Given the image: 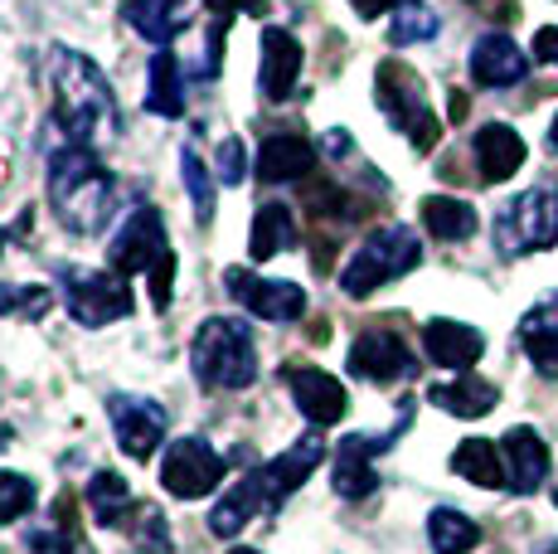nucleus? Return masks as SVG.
I'll use <instances>...</instances> for the list:
<instances>
[{
  "label": "nucleus",
  "mask_w": 558,
  "mask_h": 554,
  "mask_svg": "<svg viewBox=\"0 0 558 554\" xmlns=\"http://www.w3.org/2000/svg\"><path fill=\"white\" fill-rule=\"evenodd\" d=\"M132 526H136V545H142L146 554H166L170 550V535H166V520H160V510L156 506H136V516H132Z\"/></svg>",
  "instance_id": "nucleus-36"
},
{
  "label": "nucleus",
  "mask_w": 558,
  "mask_h": 554,
  "mask_svg": "<svg viewBox=\"0 0 558 554\" xmlns=\"http://www.w3.org/2000/svg\"><path fill=\"white\" fill-rule=\"evenodd\" d=\"M549 142H554V152H558V117H554V127H549Z\"/></svg>",
  "instance_id": "nucleus-43"
},
{
  "label": "nucleus",
  "mask_w": 558,
  "mask_h": 554,
  "mask_svg": "<svg viewBox=\"0 0 558 554\" xmlns=\"http://www.w3.org/2000/svg\"><path fill=\"white\" fill-rule=\"evenodd\" d=\"M558 243V185H544L514 195L506 209L496 215V249L506 258H524V253H539Z\"/></svg>",
  "instance_id": "nucleus-5"
},
{
  "label": "nucleus",
  "mask_w": 558,
  "mask_h": 554,
  "mask_svg": "<svg viewBox=\"0 0 558 554\" xmlns=\"http://www.w3.org/2000/svg\"><path fill=\"white\" fill-rule=\"evenodd\" d=\"M326 152L330 156H345L350 152V132H326Z\"/></svg>",
  "instance_id": "nucleus-41"
},
{
  "label": "nucleus",
  "mask_w": 558,
  "mask_h": 554,
  "mask_svg": "<svg viewBox=\"0 0 558 554\" xmlns=\"http://www.w3.org/2000/svg\"><path fill=\"white\" fill-rule=\"evenodd\" d=\"M88 506H93V520L107 530H117V526H126V520L136 516V501L132 492H126V482L117 472H98L88 482Z\"/></svg>",
  "instance_id": "nucleus-29"
},
{
  "label": "nucleus",
  "mask_w": 558,
  "mask_h": 554,
  "mask_svg": "<svg viewBox=\"0 0 558 554\" xmlns=\"http://www.w3.org/2000/svg\"><path fill=\"white\" fill-rule=\"evenodd\" d=\"M393 5H413V0H355V10H360L364 20L384 15V10H393Z\"/></svg>",
  "instance_id": "nucleus-40"
},
{
  "label": "nucleus",
  "mask_w": 558,
  "mask_h": 554,
  "mask_svg": "<svg viewBox=\"0 0 558 554\" xmlns=\"http://www.w3.org/2000/svg\"><path fill=\"white\" fill-rule=\"evenodd\" d=\"M233 554H257V550H233Z\"/></svg>",
  "instance_id": "nucleus-45"
},
{
  "label": "nucleus",
  "mask_w": 558,
  "mask_h": 554,
  "mask_svg": "<svg viewBox=\"0 0 558 554\" xmlns=\"http://www.w3.org/2000/svg\"><path fill=\"white\" fill-rule=\"evenodd\" d=\"M49 306H53L49 287H0V312L5 316H29V322H39Z\"/></svg>",
  "instance_id": "nucleus-35"
},
{
  "label": "nucleus",
  "mask_w": 558,
  "mask_h": 554,
  "mask_svg": "<svg viewBox=\"0 0 558 554\" xmlns=\"http://www.w3.org/2000/svg\"><path fill=\"white\" fill-rule=\"evenodd\" d=\"M25 545L35 554H78V506L59 496L49 506V526L25 530Z\"/></svg>",
  "instance_id": "nucleus-26"
},
{
  "label": "nucleus",
  "mask_w": 558,
  "mask_h": 554,
  "mask_svg": "<svg viewBox=\"0 0 558 554\" xmlns=\"http://www.w3.org/2000/svg\"><path fill=\"white\" fill-rule=\"evenodd\" d=\"M461 117H466V98H461V93H452V122H461Z\"/></svg>",
  "instance_id": "nucleus-42"
},
{
  "label": "nucleus",
  "mask_w": 558,
  "mask_h": 554,
  "mask_svg": "<svg viewBox=\"0 0 558 554\" xmlns=\"http://www.w3.org/2000/svg\"><path fill=\"white\" fill-rule=\"evenodd\" d=\"M49 200L59 209L63 229L73 233H98L112 209V176L98 166L93 146H63L49 156Z\"/></svg>",
  "instance_id": "nucleus-2"
},
{
  "label": "nucleus",
  "mask_w": 558,
  "mask_h": 554,
  "mask_svg": "<svg viewBox=\"0 0 558 554\" xmlns=\"http://www.w3.org/2000/svg\"><path fill=\"white\" fill-rule=\"evenodd\" d=\"M554 501H558V496H554Z\"/></svg>",
  "instance_id": "nucleus-46"
},
{
  "label": "nucleus",
  "mask_w": 558,
  "mask_h": 554,
  "mask_svg": "<svg viewBox=\"0 0 558 554\" xmlns=\"http://www.w3.org/2000/svg\"><path fill=\"white\" fill-rule=\"evenodd\" d=\"M223 467L229 462H223L204 438H175L166 447V457H160V482H166L170 496L199 501L223 482Z\"/></svg>",
  "instance_id": "nucleus-7"
},
{
  "label": "nucleus",
  "mask_w": 558,
  "mask_h": 554,
  "mask_svg": "<svg viewBox=\"0 0 558 554\" xmlns=\"http://www.w3.org/2000/svg\"><path fill=\"white\" fill-rule=\"evenodd\" d=\"M223 287L248 306L263 322H296L306 312V292L296 282H282V277H257L248 268H229L223 273Z\"/></svg>",
  "instance_id": "nucleus-10"
},
{
  "label": "nucleus",
  "mask_w": 558,
  "mask_h": 554,
  "mask_svg": "<svg viewBox=\"0 0 558 554\" xmlns=\"http://www.w3.org/2000/svg\"><path fill=\"white\" fill-rule=\"evenodd\" d=\"M437 29H442L437 10L427 5V0H413V5H399V10H393L389 45H423V39H433Z\"/></svg>",
  "instance_id": "nucleus-32"
},
{
  "label": "nucleus",
  "mask_w": 558,
  "mask_h": 554,
  "mask_svg": "<svg viewBox=\"0 0 558 554\" xmlns=\"http://www.w3.org/2000/svg\"><path fill=\"white\" fill-rule=\"evenodd\" d=\"M534 59L539 63H558V25H544L534 35Z\"/></svg>",
  "instance_id": "nucleus-39"
},
{
  "label": "nucleus",
  "mask_w": 558,
  "mask_h": 554,
  "mask_svg": "<svg viewBox=\"0 0 558 554\" xmlns=\"http://www.w3.org/2000/svg\"><path fill=\"white\" fill-rule=\"evenodd\" d=\"M350 375L374 380V385H389V380L413 375V356L399 336L389 332H364L355 346H350Z\"/></svg>",
  "instance_id": "nucleus-15"
},
{
  "label": "nucleus",
  "mask_w": 558,
  "mask_h": 554,
  "mask_svg": "<svg viewBox=\"0 0 558 554\" xmlns=\"http://www.w3.org/2000/svg\"><path fill=\"white\" fill-rule=\"evenodd\" d=\"M63 306H69L73 322L83 326H107L132 316V287L122 273H73L63 287Z\"/></svg>",
  "instance_id": "nucleus-8"
},
{
  "label": "nucleus",
  "mask_w": 558,
  "mask_h": 554,
  "mask_svg": "<svg viewBox=\"0 0 558 554\" xmlns=\"http://www.w3.org/2000/svg\"><path fill=\"white\" fill-rule=\"evenodd\" d=\"M257 49H263V69H257L263 98L267 103H287L292 98V88H296V79H302V45H296L282 25H263Z\"/></svg>",
  "instance_id": "nucleus-14"
},
{
  "label": "nucleus",
  "mask_w": 558,
  "mask_h": 554,
  "mask_svg": "<svg viewBox=\"0 0 558 554\" xmlns=\"http://www.w3.org/2000/svg\"><path fill=\"white\" fill-rule=\"evenodd\" d=\"M452 472L466 477V482H476V486H486V492H496V486H506V457H500L496 443L466 438L452 453Z\"/></svg>",
  "instance_id": "nucleus-27"
},
{
  "label": "nucleus",
  "mask_w": 558,
  "mask_h": 554,
  "mask_svg": "<svg viewBox=\"0 0 558 554\" xmlns=\"http://www.w3.org/2000/svg\"><path fill=\"white\" fill-rule=\"evenodd\" d=\"M35 510V482L20 472H0V526L29 516Z\"/></svg>",
  "instance_id": "nucleus-33"
},
{
  "label": "nucleus",
  "mask_w": 558,
  "mask_h": 554,
  "mask_svg": "<svg viewBox=\"0 0 558 554\" xmlns=\"http://www.w3.org/2000/svg\"><path fill=\"white\" fill-rule=\"evenodd\" d=\"M180 176H185L190 200H195V219L209 224V215H214V180H209V170H204V161L195 152H180Z\"/></svg>",
  "instance_id": "nucleus-34"
},
{
  "label": "nucleus",
  "mask_w": 558,
  "mask_h": 554,
  "mask_svg": "<svg viewBox=\"0 0 558 554\" xmlns=\"http://www.w3.org/2000/svg\"><path fill=\"white\" fill-rule=\"evenodd\" d=\"M417 215H423V229L433 233V239H442V243H461V239L476 233V209H471L466 200L427 195L423 205H417Z\"/></svg>",
  "instance_id": "nucleus-24"
},
{
  "label": "nucleus",
  "mask_w": 558,
  "mask_h": 554,
  "mask_svg": "<svg viewBox=\"0 0 558 554\" xmlns=\"http://www.w3.org/2000/svg\"><path fill=\"white\" fill-rule=\"evenodd\" d=\"M107 413H112V433L122 443L126 457H151L160 438H166V409L146 394H112L107 399Z\"/></svg>",
  "instance_id": "nucleus-11"
},
{
  "label": "nucleus",
  "mask_w": 558,
  "mask_h": 554,
  "mask_svg": "<svg viewBox=\"0 0 558 554\" xmlns=\"http://www.w3.org/2000/svg\"><path fill=\"white\" fill-rule=\"evenodd\" d=\"M311 166H316V152H311L306 136H292V132L267 136L263 152H257V180H263V185H287V180H302Z\"/></svg>",
  "instance_id": "nucleus-20"
},
{
  "label": "nucleus",
  "mask_w": 558,
  "mask_h": 554,
  "mask_svg": "<svg viewBox=\"0 0 558 554\" xmlns=\"http://www.w3.org/2000/svg\"><path fill=\"white\" fill-rule=\"evenodd\" d=\"M423 350H427V360L442 370H471L481 360V350H486V340H481L476 326L437 316V322L423 326Z\"/></svg>",
  "instance_id": "nucleus-18"
},
{
  "label": "nucleus",
  "mask_w": 558,
  "mask_h": 554,
  "mask_svg": "<svg viewBox=\"0 0 558 554\" xmlns=\"http://www.w3.org/2000/svg\"><path fill=\"white\" fill-rule=\"evenodd\" d=\"M292 243H296V219H292V209H287V205H263V209H257L253 239H248V253H253L257 263L272 258V253H282V249H292Z\"/></svg>",
  "instance_id": "nucleus-30"
},
{
  "label": "nucleus",
  "mask_w": 558,
  "mask_h": 554,
  "mask_svg": "<svg viewBox=\"0 0 558 554\" xmlns=\"http://www.w3.org/2000/svg\"><path fill=\"white\" fill-rule=\"evenodd\" d=\"M374 88H379V108H384V117H389V122L399 127V132L417 146V152H433V146H437V117L427 112V103H423V83H417V73H408L403 63H384L379 79H374Z\"/></svg>",
  "instance_id": "nucleus-6"
},
{
  "label": "nucleus",
  "mask_w": 558,
  "mask_h": 554,
  "mask_svg": "<svg viewBox=\"0 0 558 554\" xmlns=\"http://www.w3.org/2000/svg\"><path fill=\"white\" fill-rule=\"evenodd\" d=\"M49 83H53V117L78 146H102L117 132V103L102 69L78 49H49Z\"/></svg>",
  "instance_id": "nucleus-1"
},
{
  "label": "nucleus",
  "mask_w": 558,
  "mask_h": 554,
  "mask_svg": "<svg viewBox=\"0 0 558 554\" xmlns=\"http://www.w3.org/2000/svg\"><path fill=\"white\" fill-rule=\"evenodd\" d=\"M204 5H209L214 20H233L239 10H243V15H263L267 0H204Z\"/></svg>",
  "instance_id": "nucleus-38"
},
{
  "label": "nucleus",
  "mask_w": 558,
  "mask_h": 554,
  "mask_svg": "<svg viewBox=\"0 0 558 554\" xmlns=\"http://www.w3.org/2000/svg\"><path fill=\"white\" fill-rule=\"evenodd\" d=\"M369 438H360V433H350V438H340L336 447V472H330V482H336V492L345 501H364L369 492H379V477H374V453H369Z\"/></svg>",
  "instance_id": "nucleus-21"
},
{
  "label": "nucleus",
  "mask_w": 558,
  "mask_h": 554,
  "mask_svg": "<svg viewBox=\"0 0 558 554\" xmlns=\"http://www.w3.org/2000/svg\"><path fill=\"white\" fill-rule=\"evenodd\" d=\"M320 457H326V443H320V433H306V438L287 447V453L277 457V462L257 467L253 482H257V492H263L267 510L282 506V501L292 496V492H302V482L320 467Z\"/></svg>",
  "instance_id": "nucleus-12"
},
{
  "label": "nucleus",
  "mask_w": 558,
  "mask_h": 554,
  "mask_svg": "<svg viewBox=\"0 0 558 554\" xmlns=\"http://www.w3.org/2000/svg\"><path fill=\"white\" fill-rule=\"evenodd\" d=\"M417 258H423L417 233L408 229V224H384L379 233H369V239L350 253L345 268H340V292L345 297H369V292H379L384 282H393V277L413 273Z\"/></svg>",
  "instance_id": "nucleus-4"
},
{
  "label": "nucleus",
  "mask_w": 558,
  "mask_h": 554,
  "mask_svg": "<svg viewBox=\"0 0 558 554\" xmlns=\"http://www.w3.org/2000/svg\"><path fill=\"white\" fill-rule=\"evenodd\" d=\"M500 457H506V482L510 492L530 496L544 486V477H549V447L534 429H510L506 438H500Z\"/></svg>",
  "instance_id": "nucleus-17"
},
{
  "label": "nucleus",
  "mask_w": 558,
  "mask_h": 554,
  "mask_svg": "<svg viewBox=\"0 0 558 554\" xmlns=\"http://www.w3.org/2000/svg\"><path fill=\"white\" fill-rule=\"evenodd\" d=\"M471 152H476V170H481V180H510L514 170L524 166V142H520V132L506 122H486L476 132V142H471Z\"/></svg>",
  "instance_id": "nucleus-19"
},
{
  "label": "nucleus",
  "mask_w": 558,
  "mask_h": 554,
  "mask_svg": "<svg viewBox=\"0 0 558 554\" xmlns=\"http://www.w3.org/2000/svg\"><path fill=\"white\" fill-rule=\"evenodd\" d=\"M146 108L156 117H180L185 112V79H180V59L170 49H160L146 73Z\"/></svg>",
  "instance_id": "nucleus-25"
},
{
  "label": "nucleus",
  "mask_w": 558,
  "mask_h": 554,
  "mask_svg": "<svg viewBox=\"0 0 558 554\" xmlns=\"http://www.w3.org/2000/svg\"><path fill=\"white\" fill-rule=\"evenodd\" d=\"M427 399H433L437 409L457 413V419H486V413L496 409L500 389L490 385V380H481V375H457L452 385H433V389H427Z\"/></svg>",
  "instance_id": "nucleus-23"
},
{
  "label": "nucleus",
  "mask_w": 558,
  "mask_h": 554,
  "mask_svg": "<svg viewBox=\"0 0 558 554\" xmlns=\"http://www.w3.org/2000/svg\"><path fill=\"white\" fill-rule=\"evenodd\" d=\"M524 73H530V59H524V49L510 35L490 29V35L476 39V49H471V79L481 88H514Z\"/></svg>",
  "instance_id": "nucleus-16"
},
{
  "label": "nucleus",
  "mask_w": 558,
  "mask_h": 554,
  "mask_svg": "<svg viewBox=\"0 0 558 554\" xmlns=\"http://www.w3.org/2000/svg\"><path fill=\"white\" fill-rule=\"evenodd\" d=\"M287 389H292L296 409H302L316 429L340 423V413L350 409L345 385H340L336 375H326V370H316V365H287Z\"/></svg>",
  "instance_id": "nucleus-13"
},
{
  "label": "nucleus",
  "mask_w": 558,
  "mask_h": 554,
  "mask_svg": "<svg viewBox=\"0 0 558 554\" xmlns=\"http://www.w3.org/2000/svg\"><path fill=\"white\" fill-rule=\"evenodd\" d=\"M190 365H195L199 385H209V389H248L257 380L253 332L239 322V316H209V322L195 332Z\"/></svg>",
  "instance_id": "nucleus-3"
},
{
  "label": "nucleus",
  "mask_w": 558,
  "mask_h": 554,
  "mask_svg": "<svg viewBox=\"0 0 558 554\" xmlns=\"http://www.w3.org/2000/svg\"><path fill=\"white\" fill-rule=\"evenodd\" d=\"M427 540H433L437 554H471V550H476V540H481V530H476V520H471V516L442 506V510H433V516H427Z\"/></svg>",
  "instance_id": "nucleus-31"
},
{
  "label": "nucleus",
  "mask_w": 558,
  "mask_h": 554,
  "mask_svg": "<svg viewBox=\"0 0 558 554\" xmlns=\"http://www.w3.org/2000/svg\"><path fill=\"white\" fill-rule=\"evenodd\" d=\"M122 20L136 29L142 39L166 49L170 39L185 29V0H126L122 5Z\"/></svg>",
  "instance_id": "nucleus-22"
},
{
  "label": "nucleus",
  "mask_w": 558,
  "mask_h": 554,
  "mask_svg": "<svg viewBox=\"0 0 558 554\" xmlns=\"http://www.w3.org/2000/svg\"><path fill=\"white\" fill-rule=\"evenodd\" d=\"M539 554H558V545H549V550H539Z\"/></svg>",
  "instance_id": "nucleus-44"
},
{
  "label": "nucleus",
  "mask_w": 558,
  "mask_h": 554,
  "mask_svg": "<svg viewBox=\"0 0 558 554\" xmlns=\"http://www.w3.org/2000/svg\"><path fill=\"white\" fill-rule=\"evenodd\" d=\"M107 258H112V273L132 277V273H156L160 263L170 258V243H166V224H160L156 209H136L132 219L117 229L112 249H107Z\"/></svg>",
  "instance_id": "nucleus-9"
},
{
  "label": "nucleus",
  "mask_w": 558,
  "mask_h": 554,
  "mask_svg": "<svg viewBox=\"0 0 558 554\" xmlns=\"http://www.w3.org/2000/svg\"><path fill=\"white\" fill-rule=\"evenodd\" d=\"M219 180L223 185H239L243 180V142H233V136L219 146Z\"/></svg>",
  "instance_id": "nucleus-37"
},
{
  "label": "nucleus",
  "mask_w": 558,
  "mask_h": 554,
  "mask_svg": "<svg viewBox=\"0 0 558 554\" xmlns=\"http://www.w3.org/2000/svg\"><path fill=\"white\" fill-rule=\"evenodd\" d=\"M257 510H267V501H263V492H257L253 477H243V482L233 486V492H223V501L209 510V530H214L219 540H223V535H239V530L248 526Z\"/></svg>",
  "instance_id": "nucleus-28"
}]
</instances>
